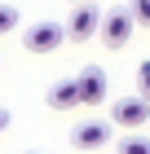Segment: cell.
Here are the masks:
<instances>
[{"mask_svg":"<svg viewBox=\"0 0 150 154\" xmlns=\"http://www.w3.org/2000/svg\"><path fill=\"white\" fill-rule=\"evenodd\" d=\"M62 40H66V26H58V22H35V26L22 31V48L27 53H58Z\"/></svg>","mask_w":150,"mask_h":154,"instance_id":"obj_1","label":"cell"},{"mask_svg":"<svg viewBox=\"0 0 150 154\" xmlns=\"http://www.w3.org/2000/svg\"><path fill=\"white\" fill-rule=\"evenodd\" d=\"M132 13L128 9H110V13H102V22H97V31H102V44L106 48H124L128 40H132Z\"/></svg>","mask_w":150,"mask_h":154,"instance_id":"obj_2","label":"cell"},{"mask_svg":"<svg viewBox=\"0 0 150 154\" xmlns=\"http://www.w3.org/2000/svg\"><path fill=\"white\" fill-rule=\"evenodd\" d=\"M146 119H150V101H146V97H124V101H115V106H110V123H115V128L137 132Z\"/></svg>","mask_w":150,"mask_h":154,"instance_id":"obj_3","label":"cell"},{"mask_svg":"<svg viewBox=\"0 0 150 154\" xmlns=\"http://www.w3.org/2000/svg\"><path fill=\"white\" fill-rule=\"evenodd\" d=\"M97 22H102V9L93 0H80L75 13H71V22H66V35L71 40H88V35H97Z\"/></svg>","mask_w":150,"mask_h":154,"instance_id":"obj_4","label":"cell"},{"mask_svg":"<svg viewBox=\"0 0 150 154\" xmlns=\"http://www.w3.org/2000/svg\"><path fill=\"white\" fill-rule=\"evenodd\" d=\"M75 88H80V106H102L106 101V75L102 66H84L75 75Z\"/></svg>","mask_w":150,"mask_h":154,"instance_id":"obj_5","label":"cell"},{"mask_svg":"<svg viewBox=\"0 0 150 154\" xmlns=\"http://www.w3.org/2000/svg\"><path fill=\"white\" fill-rule=\"evenodd\" d=\"M71 141H75V150H102V145L110 141V123H102V119H93V123H80Z\"/></svg>","mask_w":150,"mask_h":154,"instance_id":"obj_6","label":"cell"},{"mask_svg":"<svg viewBox=\"0 0 150 154\" xmlns=\"http://www.w3.org/2000/svg\"><path fill=\"white\" fill-rule=\"evenodd\" d=\"M49 106H53V110L80 106V88H75V79H58V84H53V88H49Z\"/></svg>","mask_w":150,"mask_h":154,"instance_id":"obj_7","label":"cell"},{"mask_svg":"<svg viewBox=\"0 0 150 154\" xmlns=\"http://www.w3.org/2000/svg\"><path fill=\"white\" fill-rule=\"evenodd\" d=\"M119 154H150V137H119Z\"/></svg>","mask_w":150,"mask_h":154,"instance_id":"obj_8","label":"cell"},{"mask_svg":"<svg viewBox=\"0 0 150 154\" xmlns=\"http://www.w3.org/2000/svg\"><path fill=\"white\" fill-rule=\"evenodd\" d=\"M18 22H22V13L13 9V5H0V35H9V31H18Z\"/></svg>","mask_w":150,"mask_h":154,"instance_id":"obj_9","label":"cell"},{"mask_svg":"<svg viewBox=\"0 0 150 154\" xmlns=\"http://www.w3.org/2000/svg\"><path fill=\"white\" fill-rule=\"evenodd\" d=\"M128 13H132V22L150 26V0H132V5H128Z\"/></svg>","mask_w":150,"mask_h":154,"instance_id":"obj_10","label":"cell"},{"mask_svg":"<svg viewBox=\"0 0 150 154\" xmlns=\"http://www.w3.org/2000/svg\"><path fill=\"white\" fill-rule=\"evenodd\" d=\"M141 97L150 101V62H141Z\"/></svg>","mask_w":150,"mask_h":154,"instance_id":"obj_11","label":"cell"},{"mask_svg":"<svg viewBox=\"0 0 150 154\" xmlns=\"http://www.w3.org/2000/svg\"><path fill=\"white\" fill-rule=\"evenodd\" d=\"M5 128H9V110L0 106V132H5Z\"/></svg>","mask_w":150,"mask_h":154,"instance_id":"obj_12","label":"cell"},{"mask_svg":"<svg viewBox=\"0 0 150 154\" xmlns=\"http://www.w3.org/2000/svg\"><path fill=\"white\" fill-rule=\"evenodd\" d=\"M75 5H80V0H75Z\"/></svg>","mask_w":150,"mask_h":154,"instance_id":"obj_13","label":"cell"}]
</instances>
